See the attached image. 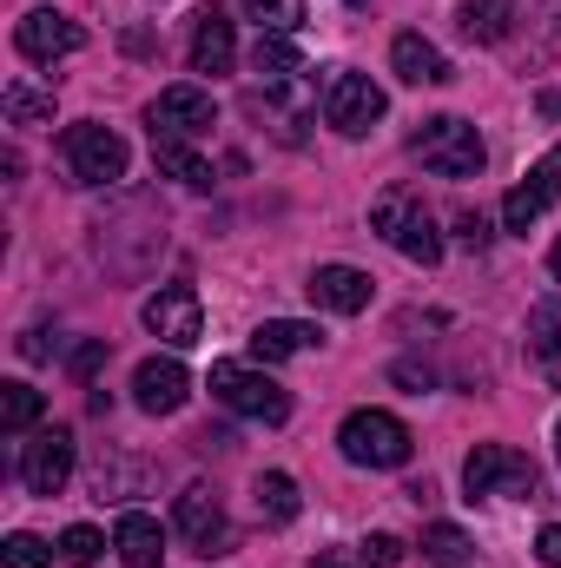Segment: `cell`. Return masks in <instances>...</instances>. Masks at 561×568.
<instances>
[{"instance_id": "obj_27", "label": "cell", "mask_w": 561, "mask_h": 568, "mask_svg": "<svg viewBox=\"0 0 561 568\" xmlns=\"http://www.w3.org/2000/svg\"><path fill=\"white\" fill-rule=\"evenodd\" d=\"M0 106H7L13 126H40V120H53V93H47V87H27V80H13Z\"/></svg>"}, {"instance_id": "obj_18", "label": "cell", "mask_w": 561, "mask_h": 568, "mask_svg": "<svg viewBox=\"0 0 561 568\" xmlns=\"http://www.w3.org/2000/svg\"><path fill=\"white\" fill-rule=\"evenodd\" d=\"M317 344H324V331H317V324H297V317H265V324L252 331V357H258V364H284V357L317 351Z\"/></svg>"}, {"instance_id": "obj_4", "label": "cell", "mask_w": 561, "mask_h": 568, "mask_svg": "<svg viewBox=\"0 0 561 568\" xmlns=\"http://www.w3.org/2000/svg\"><path fill=\"white\" fill-rule=\"evenodd\" d=\"M462 489L469 496H522L529 503L542 489V469L522 449H509V443H476L469 463H462Z\"/></svg>"}, {"instance_id": "obj_31", "label": "cell", "mask_w": 561, "mask_h": 568, "mask_svg": "<svg viewBox=\"0 0 561 568\" xmlns=\"http://www.w3.org/2000/svg\"><path fill=\"white\" fill-rule=\"evenodd\" d=\"M106 357H113V344H106V337H86V344L67 357V364H73V377L86 384V377H100V364H106Z\"/></svg>"}, {"instance_id": "obj_26", "label": "cell", "mask_w": 561, "mask_h": 568, "mask_svg": "<svg viewBox=\"0 0 561 568\" xmlns=\"http://www.w3.org/2000/svg\"><path fill=\"white\" fill-rule=\"evenodd\" d=\"M297 67H304V60H297L290 33H258V47H252V73H265L272 87H284V80H290Z\"/></svg>"}, {"instance_id": "obj_23", "label": "cell", "mask_w": 561, "mask_h": 568, "mask_svg": "<svg viewBox=\"0 0 561 568\" xmlns=\"http://www.w3.org/2000/svg\"><path fill=\"white\" fill-rule=\"evenodd\" d=\"M252 503H258L265 523H297V509H304V496H297V483H290L284 469H265V476L252 483Z\"/></svg>"}, {"instance_id": "obj_37", "label": "cell", "mask_w": 561, "mask_h": 568, "mask_svg": "<svg viewBox=\"0 0 561 568\" xmlns=\"http://www.w3.org/2000/svg\"><path fill=\"white\" fill-rule=\"evenodd\" d=\"M549 272H555V278H561V239H555V252H549Z\"/></svg>"}, {"instance_id": "obj_25", "label": "cell", "mask_w": 561, "mask_h": 568, "mask_svg": "<svg viewBox=\"0 0 561 568\" xmlns=\"http://www.w3.org/2000/svg\"><path fill=\"white\" fill-rule=\"evenodd\" d=\"M422 556L436 568H476V549H469V536L456 523H429L422 529Z\"/></svg>"}, {"instance_id": "obj_17", "label": "cell", "mask_w": 561, "mask_h": 568, "mask_svg": "<svg viewBox=\"0 0 561 568\" xmlns=\"http://www.w3.org/2000/svg\"><path fill=\"white\" fill-rule=\"evenodd\" d=\"M529 364L542 371L549 390H561V297H542L529 311Z\"/></svg>"}, {"instance_id": "obj_15", "label": "cell", "mask_w": 561, "mask_h": 568, "mask_svg": "<svg viewBox=\"0 0 561 568\" xmlns=\"http://www.w3.org/2000/svg\"><path fill=\"white\" fill-rule=\"evenodd\" d=\"M304 291H310V304H324V311H337V317H357V311H370V297H377L370 272H357V265H317Z\"/></svg>"}, {"instance_id": "obj_12", "label": "cell", "mask_w": 561, "mask_h": 568, "mask_svg": "<svg viewBox=\"0 0 561 568\" xmlns=\"http://www.w3.org/2000/svg\"><path fill=\"white\" fill-rule=\"evenodd\" d=\"M555 199H561V145H549V152L522 172V185H509V199H502V225H509V232H529Z\"/></svg>"}, {"instance_id": "obj_7", "label": "cell", "mask_w": 561, "mask_h": 568, "mask_svg": "<svg viewBox=\"0 0 561 568\" xmlns=\"http://www.w3.org/2000/svg\"><path fill=\"white\" fill-rule=\"evenodd\" d=\"M390 113V100H384V87L370 80V73H350V67H337L330 80H324V120L344 133V140H364L377 120Z\"/></svg>"}, {"instance_id": "obj_38", "label": "cell", "mask_w": 561, "mask_h": 568, "mask_svg": "<svg viewBox=\"0 0 561 568\" xmlns=\"http://www.w3.org/2000/svg\"><path fill=\"white\" fill-rule=\"evenodd\" d=\"M555 456H561V424H555Z\"/></svg>"}, {"instance_id": "obj_8", "label": "cell", "mask_w": 561, "mask_h": 568, "mask_svg": "<svg viewBox=\"0 0 561 568\" xmlns=\"http://www.w3.org/2000/svg\"><path fill=\"white\" fill-rule=\"evenodd\" d=\"M172 529H178V542H185L192 556H205V562L232 556V523H225V503H218L205 483L178 489V503H172Z\"/></svg>"}, {"instance_id": "obj_39", "label": "cell", "mask_w": 561, "mask_h": 568, "mask_svg": "<svg viewBox=\"0 0 561 568\" xmlns=\"http://www.w3.org/2000/svg\"><path fill=\"white\" fill-rule=\"evenodd\" d=\"M350 7H370V0H350Z\"/></svg>"}, {"instance_id": "obj_3", "label": "cell", "mask_w": 561, "mask_h": 568, "mask_svg": "<svg viewBox=\"0 0 561 568\" xmlns=\"http://www.w3.org/2000/svg\"><path fill=\"white\" fill-rule=\"evenodd\" d=\"M410 152H417L436 179H476V172H482V159H489L482 133H476L469 120H456V113L422 120L417 133H410Z\"/></svg>"}, {"instance_id": "obj_6", "label": "cell", "mask_w": 561, "mask_h": 568, "mask_svg": "<svg viewBox=\"0 0 561 568\" xmlns=\"http://www.w3.org/2000/svg\"><path fill=\"white\" fill-rule=\"evenodd\" d=\"M60 152H67L73 185H120V179H126V140H120L113 126H100V120L67 126Z\"/></svg>"}, {"instance_id": "obj_20", "label": "cell", "mask_w": 561, "mask_h": 568, "mask_svg": "<svg viewBox=\"0 0 561 568\" xmlns=\"http://www.w3.org/2000/svg\"><path fill=\"white\" fill-rule=\"evenodd\" d=\"M113 549H120V562L126 568H159L165 562V536H159V523H152L145 509H126V516H120Z\"/></svg>"}, {"instance_id": "obj_36", "label": "cell", "mask_w": 561, "mask_h": 568, "mask_svg": "<svg viewBox=\"0 0 561 568\" xmlns=\"http://www.w3.org/2000/svg\"><path fill=\"white\" fill-rule=\"evenodd\" d=\"M310 568H350V556H310Z\"/></svg>"}, {"instance_id": "obj_13", "label": "cell", "mask_w": 561, "mask_h": 568, "mask_svg": "<svg viewBox=\"0 0 561 568\" xmlns=\"http://www.w3.org/2000/svg\"><path fill=\"white\" fill-rule=\"evenodd\" d=\"M67 476H73V429H40L20 456V483L33 496H60Z\"/></svg>"}, {"instance_id": "obj_24", "label": "cell", "mask_w": 561, "mask_h": 568, "mask_svg": "<svg viewBox=\"0 0 561 568\" xmlns=\"http://www.w3.org/2000/svg\"><path fill=\"white\" fill-rule=\"evenodd\" d=\"M40 410H47V397L33 384H0V429L7 436H27V429L40 424Z\"/></svg>"}, {"instance_id": "obj_16", "label": "cell", "mask_w": 561, "mask_h": 568, "mask_svg": "<svg viewBox=\"0 0 561 568\" xmlns=\"http://www.w3.org/2000/svg\"><path fill=\"white\" fill-rule=\"evenodd\" d=\"M232 60H238V33H232L225 7H205L192 27V73H232Z\"/></svg>"}, {"instance_id": "obj_10", "label": "cell", "mask_w": 561, "mask_h": 568, "mask_svg": "<svg viewBox=\"0 0 561 568\" xmlns=\"http://www.w3.org/2000/svg\"><path fill=\"white\" fill-rule=\"evenodd\" d=\"M145 331L152 337H165L172 351H192L198 337H205V311H198V291L192 284H159L152 297H145Z\"/></svg>"}, {"instance_id": "obj_19", "label": "cell", "mask_w": 561, "mask_h": 568, "mask_svg": "<svg viewBox=\"0 0 561 568\" xmlns=\"http://www.w3.org/2000/svg\"><path fill=\"white\" fill-rule=\"evenodd\" d=\"M390 67H397V80H410V87H442V80H456V73H449V60H442L422 33H397Z\"/></svg>"}, {"instance_id": "obj_33", "label": "cell", "mask_w": 561, "mask_h": 568, "mask_svg": "<svg viewBox=\"0 0 561 568\" xmlns=\"http://www.w3.org/2000/svg\"><path fill=\"white\" fill-rule=\"evenodd\" d=\"M456 239H462L469 252H482V245H489V225H482V212H462V219H456Z\"/></svg>"}, {"instance_id": "obj_2", "label": "cell", "mask_w": 561, "mask_h": 568, "mask_svg": "<svg viewBox=\"0 0 561 568\" xmlns=\"http://www.w3.org/2000/svg\"><path fill=\"white\" fill-rule=\"evenodd\" d=\"M337 449L357 469H404L410 449H417V436H410L404 417H390V410H350L344 429H337Z\"/></svg>"}, {"instance_id": "obj_22", "label": "cell", "mask_w": 561, "mask_h": 568, "mask_svg": "<svg viewBox=\"0 0 561 568\" xmlns=\"http://www.w3.org/2000/svg\"><path fill=\"white\" fill-rule=\"evenodd\" d=\"M152 165H159L165 179L192 185V192H205V185H212V165H205V159H198L185 140H152Z\"/></svg>"}, {"instance_id": "obj_29", "label": "cell", "mask_w": 561, "mask_h": 568, "mask_svg": "<svg viewBox=\"0 0 561 568\" xmlns=\"http://www.w3.org/2000/svg\"><path fill=\"white\" fill-rule=\"evenodd\" d=\"M0 568H53V549H47L40 536H27V529H13V536L0 542Z\"/></svg>"}, {"instance_id": "obj_5", "label": "cell", "mask_w": 561, "mask_h": 568, "mask_svg": "<svg viewBox=\"0 0 561 568\" xmlns=\"http://www.w3.org/2000/svg\"><path fill=\"white\" fill-rule=\"evenodd\" d=\"M212 397L225 410L252 417V424H284L290 417V390H284L278 377L252 371V364H212Z\"/></svg>"}, {"instance_id": "obj_1", "label": "cell", "mask_w": 561, "mask_h": 568, "mask_svg": "<svg viewBox=\"0 0 561 568\" xmlns=\"http://www.w3.org/2000/svg\"><path fill=\"white\" fill-rule=\"evenodd\" d=\"M370 225L390 239V252H404L410 265H436L442 258V232H436V219H429V205H422L410 185H390V192H377V205H370Z\"/></svg>"}, {"instance_id": "obj_9", "label": "cell", "mask_w": 561, "mask_h": 568, "mask_svg": "<svg viewBox=\"0 0 561 568\" xmlns=\"http://www.w3.org/2000/svg\"><path fill=\"white\" fill-rule=\"evenodd\" d=\"M145 126H152V140H198V133L218 126V106H212L205 87H165L145 106Z\"/></svg>"}, {"instance_id": "obj_21", "label": "cell", "mask_w": 561, "mask_h": 568, "mask_svg": "<svg viewBox=\"0 0 561 568\" xmlns=\"http://www.w3.org/2000/svg\"><path fill=\"white\" fill-rule=\"evenodd\" d=\"M509 20H516V0H462V13H456L462 40H482V47L509 40Z\"/></svg>"}, {"instance_id": "obj_14", "label": "cell", "mask_w": 561, "mask_h": 568, "mask_svg": "<svg viewBox=\"0 0 561 568\" xmlns=\"http://www.w3.org/2000/svg\"><path fill=\"white\" fill-rule=\"evenodd\" d=\"M133 397H140L145 417H172V410H185L192 377H185V364H178V357H145L140 371H133Z\"/></svg>"}, {"instance_id": "obj_34", "label": "cell", "mask_w": 561, "mask_h": 568, "mask_svg": "<svg viewBox=\"0 0 561 568\" xmlns=\"http://www.w3.org/2000/svg\"><path fill=\"white\" fill-rule=\"evenodd\" d=\"M536 556H542L549 568H561V523H549V529L536 536Z\"/></svg>"}, {"instance_id": "obj_28", "label": "cell", "mask_w": 561, "mask_h": 568, "mask_svg": "<svg viewBox=\"0 0 561 568\" xmlns=\"http://www.w3.org/2000/svg\"><path fill=\"white\" fill-rule=\"evenodd\" d=\"M252 20H258V33H297L304 27V0H238Z\"/></svg>"}, {"instance_id": "obj_35", "label": "cell", "mask_w": 561, "mask_h": 568, "mask_svg": "<svg viewBox=\"0 0 561 568\" xmlns=\"http://www.w3.org/2000/svg\"><path fill=\"white\" fill-rule=\"evenodd\" d=\"M536 106H542V120H561V93H542Z\"/></svg>"}, {"instance_id": "obj_30", "label": "cell", "mask_w": 561, "mask_h": 568, "mask_svg": "<svg viewBox=\"0 0 561 568\" xmlns=\"http://www.w3.org/2000/svg\"><path fill=\"white\" fill-rule=\"evenodd\" d=\"M60 556H67L73 568H93L100 556H106V536H100V529H86V523H73V529L60 536Z\"/></svg>"}, {"instance_id": "obj_32", "label": "cell", "mask_w": 561, "mask_h": 568, "mask_svg": "<svg viewBox=\"0 0 561 568\" xmlns=\"http://www.w3.org/2000/svg\"><path fill=\"white\" fill-rule=\"evenodd\" d=\"M357 556H364L370 568H404V542H397V536H370Z\"/></svg>"}, {"instance_id": "obj_11", "label": "cell", "mask_w": 561, "mask_h": 568, "mask_svg": "<svg viewBox=\"0 0 561 568\" xmlns=\"http://www.w3.org/2000/svg\"><path fill=\"white\" fill-rule=\"evenodd\" d=\"M13 47H20L27 60L53 67V60H67V53H80V47H86V27H80L73 13L33 7V13H20V27H13Z\"/></svg>"}]
</instances>
